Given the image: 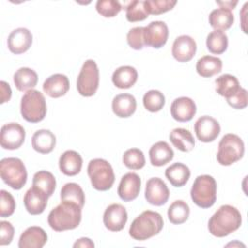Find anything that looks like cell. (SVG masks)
<instances>
[{
    "label": "cell",
    "instance_id": "obj_47",
    "mask_svg": "<svg viewBox=\"0 0 248 248\" xmlns=\"http://www.w3.org/2000/svg\"><path fill=\"white\" fill-rule=\"evenodd\" d=\"M75 248L77 247H94V243L91 239L87 238V237H81L79 239H78L74 245H73Z\"/></svg>",
    "mask_w": 248,
    "mask_h": 248
},
{
    "label": "cell",
    "instance_id": "obj_8",
    "mask_svg": "<svg viewBox=\"0 0 248 248\" xmlns=\"http://www.w3.org/2000/svg\"><path fill=\"white\" fill-rule=\"evenodd\" d=\"M244 142L235 134H226L220 140L217 161L222 166H230L239 161L244 155Z\"/></svg>",
    "mask_w": 248,
    "mask_h": 248
},
{
    "label": "cell",
    "instance_id": "obj_35",
    "mask_svg": "<svg viewBox=\"0 0 248 248\" xmlns=\"http://www.w3.org/2000/svg\"><path fill=\"white\" fill-rule=\"evenodd\" d=\"M60 199L61 201L71 202L77 203L81 208L85 202V195L81 187L74 182L66 183L60 192Z\"/></svg>",
    "mask_w": 248,
    "mask_h": 248
},
{
    "label": "cell",
    "instance_id": "obj_26",
    "mask_svg": "<svg viewBox=\"0 0 248 248\" xmlns=\"http://www.w3.org/2000/svg\"><path fill=\"white\" fill-rule=\"evenodd\" d=\"M111 80L117 88L128 89L137 82L138 72L132 66H121L113 72Z\"/></svg>",
    "mask_w": 248,
    "mask_h": 248
},
{
    "label": "cell",
    "instance_id": "obj_42",
    "mask_svg": "<svg viewBox=\"0 0 248 248\" xmlns=\"http://www.w3.org/2000/svg\"><path fill=\"white\" fill-rule=\"evenodd\" d=\"M0 216L5 218L11 216L16 209V201L11 193L6 190L0 191Z\"/></svg>",
    "mask_w": 248,
    "mask_h": 248
},
{
    "label": "cell",
    "instance_id": "obj_4",
    "mask_svg": "<svg viewBox=\"0 0 248 248\" xmlns=\"http://www.w3.org/2000/svg\"><path fill=\"white\" fill-rule=\"evenodd\" d=\"M191 199L196 205L202 208L211 207L217 197V184L215 179L208 174L199 175L191 188Z\"/></svg>",
    "mask_w": 248,
    "mask_h": 248
},
{
    "label": "cell",
    "instance_id": "obj_34",
    "mask_svg": "<svg viewBox=\"0 0 248 248\" xmlns=\"http://www.w3.org/2000/svg\"><path fill=\"white\" fill-rule=\"evenodd\" d=\"M32 184L34 187L46 193L48 197H51L56 187V180L51 172L47 170H39L34 174Z\"/></svg>",
    "mask_w": 248,
    "mask_h": 248
},
{
    "label": "cell",
    "instance_id": "obj_29",
    "mask_svg": "<svg viewBox=\"0 0 248 248\" xmlns=\"http://www.w3.org/2000/svg\"><path fill=\"white\" fill-rule=\"evenodd\" d=\"M170 140L174 147L182 152H189L195 146V140L191 132L184 128H175L170 133Z\"/></svg>",
    "mask_w": 248,
    "mask_h": 248
},
{
    "label": "cell",
    "instance_id": "obj_5",
    "mask_svg": "<svg viewBox=\"0 0 248 248\" xmlns=\"http://www.w3.org/2000/svg\"><path fill=\"white\" fill-rule=\"evenodd\" d=\"M20 113L27 122L42 121L46 114V103L43 93L36 89L26 91L21 98Z\"/></svg>",
    "mask_w": 248,
    "mask_h": 248
},
{
    "label": "cell",
    "instance_id": "obj_40",
    "mask_svg": "<svg viewBox=\"0 0 248 248\" xmlns=\"http://www.w3.org/2000/svg\"><path fill=\"white\" fill-rule=\"evenodd\" d=\"M176 3L175 0H144V6L148 15H160L170 11Z\"/></svg>",
    "mask_w": 248,
    "mask_h": 248
},
{
    "label": "cell",
    "instance_id": "obj_41",
    "mask_svg": "<svg viewBox=\"0 0 248 248\" xmlns=\"http://www.w3.org/2000/svg\"><path fill=\"white\" fill-rule=\"evenodd\" d=\"M121 9V4L115 0H99L96 3L97 12L105 17L115 16Z\"/></svg>",
    "mask_w": 248,
    "mask_h": 248
},
{
    "label": "cell",
    "instance_id": "obj_27",
    "mask_svg": "<svg viewBox=\"0 0 248 248\" xmlns=\"http://www.w3.org/2000/svg\"><path fill=\"white\" fill-rule=\"evenodd\" d=\"M38 82L37 73L27 67L19 68L14 74V83L18 91H28L33 89Z\"/></svg>",
    "mask_w": 248,
    "mask_h": 248
},
{
    "label": "cell",
    "instance_id": "obj_21",
    "mask_svg": "<svg viewBox=\"0 0 248 248\" xmlns=\"http://www.w3.org/2000/svg\"><path fill=\"white\" fill-rule=\"evenodd\" d=\"M69 78L63 74H54L49 76L43 84L44 92L51 98L62 97L69 91Z\"/></svg>",
    "mask_w": 248,
    "mask_h": 248
},
{
    "label": "cell",
    "instance_id": "obj_23",
    "mask_svg": "<svg viewBox=\"0 0 248 248\" xmlns=\"http://www.w3.org/2000/svg\"><path fill=\"white\" fill-rule=\"evenodd\" d=\"M81 168L82 158L75 150H66L59 158V169L65 175H77L81 170Z\"/></svg>",
    "mask_w": 248,
    "mask_h": 248
},
{
    "label": "cell",
    "instance_id": "obj_28",
    "mask_svg": "<svg viewBox=\"0 0 248 248\" xmlns=\"http://www.w3.org/2000/svg\"><path fill=\"white\" fill-rule=\"evenodd\" d=\"M165 175L172 186L182 187L188 182L191 171L186 165L182 163H174L167 168Z\"/></svg>",
    "mask_w": 248,
    "mask_h": 248
},
{
    "label": "cell",
    "instance_id": "obj_45",
    "mask_svg": "<svg viewBox=\"0 0 248 248\" xmlns=\"http://www.w3.org/2000/svg\"><path fill=\"white\" fill-rule=\"evenodd\" d=\"M15 234V229L13 225L8 221L0 222V245H8L12 242Z\"/></svg>",
    "mask_w": 248,
    "mask_h": 248
},
{
    "label": "cell",
    "instance_id": "obj_44",
    "mask_svg": "<svg viewBox=\"0 0 248 248\" xmlns=\"http://www.w3.org/2000/svg\"><path fill=\"white\" fill-rule=\"evenodd\" d=\"M228 104L236 109H242L247 107L248 98H247V91L246 89L240 87V89L232 97L226 99Z\"/></svg>",
    "mask_w": 248,
    "mask_h": 248
},
{
    "label": "cell",
    "instance_id": "obj_36",
    "mask_svg": "<svg viewBox=\"0 0 248 248\" xmlns=\"http://www.w3.org/2000/svg\"><path fill=\"white\" fill-rule=\"evenodd\" d=\"M228 36L223 31L214 30L207 35L206 46L213 54H222L228 48Z\"/></svg>",
    "mask_w": 248,
    "mask_h": 248
},
{
    "label": "cell",
    "instance_id": "obj_38",
    "mask_svg": "<svg viewBox=\"0 0 248 248\" xmlns=\"http://www.w3.org/2000/svg\"><path fill=\"white\" fill-rule=\"evenodd\" d=\"M122 161L130 170H140L145 165L144 154L139 148H130L126 150L123 154Z\"/></svg>",
    "mask_w": 248,
    "mask_h": 248
},
{
    "label": "cell",
    "instance_id": "obj_11",
    "mask_svg": "<svg viewBox=\"0 0 248 248\" xmlns=\"http://www.w3.org/2000/svg\"><path fill=\"white\" fill-rule=\"evenodd\" d=\"M169 28L168 25L161 20L151 21L143 28L144 46L153 48H160L168 41Z\"/></svg>",
    "mask_w": 248,
    "mask_h": 248
},
{
    "label": "cell",
    "instance_id": "obj_19",
    "mask_svg": "<svg viewBox=\"0 0 248 248\" xmlns=\"http://www.w3.org/2000/svg\"><path fill=\"white\" fill-rule=\"evenodd\" d=\"M48 196L42 190L32 186L24 195L23 202L26 210L32 215H39L43 213L47 205Z\"/></svg>",
    "mask_w": 248,
    "mask_h": 248
},
{
    "label": "cell",
    "instance_id": "obj_16",
    "mask_svg": "<svg viewBox=\"0 0 248 248\" xmlns=\"http://www.w3.org/2000/svg\"><path fill=\"white\" fill-rule=\"evenodd\" d=\"M197 44L195 40L188 35H181L177 37L171 48L172 56L178 62H188L196 54Z\"/></svg>",
    "mask_w": 248,
    "mask_h": 248
},
{
    "label": "cell",
    "instance_id": "obj_9",
    "mask_svg": "<svg viewBox=\"0 0 248 248\" xmlns=\"http://www.w3.org/2000/svg\"><path fill=\"white\" fill-rule=\"evenodd\" d=\"M99 81L100 74L96 62L93 59L86 60L78 76V92L83 97H91L96 93L99 87Z\"/></svg>",
    "mask_w": 248,
    "mask_h": 248
},
{
    "label": "cell",
    "instance_id": "obj_48",
    "mask_svg": "<svg viewBox=\"0 0 248 248\" xmlns=\"http://www.w3.org/2000/svg\"><path fill=\"white\" fill-rule=\"evenodd\" d=\"M218 5H220L221 6V8H223V9H227V10H229V11H231V10H233L234 9V7L237 5V1H234V2H232V1H225V2H220V1H218V2H216Z\"/></svg>",
    "mask_w": 248,
    "mask_h": 248
},
{
    "label": "cell",
    "instance_id": "obj_3",
    "mask_svg": "<svg viewBox=\"0 0 248 248\" xmlns=\"http://www.w3.org/2000/svg\"><path fill=\"white\" fill-rule=\"evenodd\" d=\"M164 221L160 213L145 210L132 222L129 234L135 240L143 241L158 234L162 231Z\"/></svg>",
    "mask_w": 248,
    "mask_h": 248
},
{
    "label": "cell",
    "instance_id": "obj_43",
    "mask_svg": "<svg viewBox=\"0 0 248 248\" xmlns=\"http://www.w3.org/2000/svg\"><path fill=\"white\" fill-rule=\"evenodd\" d=\"M143 28L144 27L142 26H137L129 30L127 34V43L133 49L140 50L143 48Z\"/></svg>",
    "mask_w": 248,
    "mask_h": 248
},
{
    "label": "cell",
    "instance_id": "obj_24",
    "mask_svg": "<svg viewBox=\"0 0 248 248\" xmlns=\"http://www.w3.org/2000/svg\"><path fill=\"white\" fill-rule=\"evenodd\" d=\"M31 142L35 151L42 154H47L54 149L56 144V138L51 131L41 129L34 133Z\"/></svg>",
    "mask_w": 248,
    "mask_h": 248
},
{
    "label": "cell",
    "instance_id": "obj_17",
    "mask_svg": "<svg viewBox=\"0 0 248 248\" xmlns=\"http://www.w3.org/2000/svg\"><path fill=\"white\" fill-rule=\"evenodd\" d=\"M32 34L25 27L13 30L8 37V47L14 54H21L27 51L32 45Z\"/></svg>",
    "mask_w": 248,
    "mask_h": 248
},
{
    "label": "cell",
    "instance_id": "obj_22",
    "mask_svg": "<svg viewBox=\"0 0 248 248\" xmlns=\"http://www.w3.org/2000/svg\"><path fill=\"white\" fill-rule=\"evenodd\" d=\"M111 108L113 113L120 118L130 117L137 108L136 98L128 93H122L116 95L112 99Z\"/></svg>",
    "mask_w": 248,
    "mask_h": 248
},
{
    "label": "cell",
    "instance_id": "obj_12",
    "mask_svg": "<svg viewBox=\"0 0 248 248\" xmlns=\"http://www.w3.org/2000/svg\"><path fill=\"white\" fill-rule=\"evenodd\" d=\"M194 130L199 140L202 142H211L219 136L221 128L219 122L209 115H203L197 119Z\"/></svg>",
    "mask_w": 248,
    "mask_h": 248
},
{
    "label": "cell",
    "instance_id": "obj_18",
    "mask_svg": "<svg viewBox=\"0 0 248 248\" xmlns=\"http://www.w3.org/2000/svg\"><path fill=\"white\" fill-rule=\"evenodd\" d=\"M197 112L195 102L189 97L176 98L170 106V114L178 122L190 121Z\"/></svg>",
    "mask_w": 248,
    "mask_h": 248
},
{
    "label": "cell",
    "instance_id": "obj_31",
    "mask_svg": "<svg viewBox=\"0 0 248 248\" xmlns=\"http://www.w3.org/2000/svg\"><path fill=\"white\" fill-rule=\"evenodd\" d=\"M209 24L212 28L219 31H224L229 29L234 21V16L232 13L227 9L218 8L213 10L208 16Z\"/></svg>",
    "mask_w": 248,
    "mask_h": 248
},
{
    "label": "cell",
    "instance_id": "obj_10",
    "mask_svg": "<svg viewBox=\"0 0 248 248\" xmlns=\"http://www.w3.org/2000/svg\"><path fill=\"white\" fill-rule=\"evenodd\" d=\"M25 140L24 128L15 122L2 126L0 132V144L4 149L15 150L19 148Z\"/></svg>",
    "mask_w": 248,
    "mask_h": 248
},
{
    "label": "cell",
    "instance_id": "obj_2",
    "mask_svg": "<svg viewBox=\"0 0 248 248\" xmlns=\"http://www.w3.org/2000/svg\"><path fill=\"white\" fill-rule=\"evenodd\" d=\"M81 207L75 202L61 201L47 216L49 227L56 232L76 229L81 221Z\"/></svg>",
    "mask_w": 248,
    "mask_h": 248
},
{
    "label": "cell",
    "instance_id": "obj_39",
    "mask_svg": "<svg viewBox=\"0 0 248 248\" xmlns=\"http://www.w3.org/2000/svg\"><path fill=\"white\" fill-rule=\"evenodd\" d=\"M149 15L144 6V0L132 1L126 8V18L130 22L144 20Z\"/></svg>",
    "mask_w": 248,
    "mask_h": 248
},
{
    "label": "cell",
    "instance_id": "obj_20",
    "mask_svg": "<svg viewBox=\"0 0 248 248\" xmlns=\"http://www.w3.org/2000/svg\"><path fill=\"white\" fill-rule=\"evenodd\" d=\"M47 241V234L44 229L37 226L27 228L18 240L19 248H42Z\"/></svg>",
    "mask_w": 248,
    "mask_h": 248
},
{
    "label": "cell",
    "instance_id": "obj_37",
    "mask_svg": "<svg viewBox=\"0 0 248 248\" xmlns=\"http://www.w3.org/2000/svg\"><path fill=\"white\" fill-rule=\"evenodd\" d=\"M144 108L150 112H157L163 108L165 106L166 100L164 94L159 90H149L147 91L142 98Z\"/></svg>",
    "mask_w": 248,
    "mask_h": 248
},
{
    "label": "cell",
    "instance_id": "obj_25",
    "mask_svg": "<svg viewBox=\"0 0 248 248\" xmlns=\"http://www.w3.org/2000/svg\"><path fill=\"white\" fill-rule=\"evenodd\" d=\"M173 150L166 141H158L149 149V160L152 166L162 167L173 159Z\"/></svg>",
    "mask_w": 248,
    "mask_h": 248
},
{
    "label": "cell",
    "instance_id": "obj_7",
    "mask_svg": "<svg viewBox=\"0 0 248 248\" xmlns=\"http://www.w3.org/2000/svg\"><path fill=\"white\" fill-rule=\"evenodd\" d=\"M0 174L2 180L15 190L21 189L27 180V171L19 158L8 157L0 162Z\"/></svg>",
    "mask_w": 248,
    "mask_h": 248
},
{
    "label": "cell",
    "instance_id": "obj_33",
    "mask_svg": "<svg viewBox=\"0 0 248 248\" xmlns=\"http://www.w3.org/2000/svg\"><path fill=\"white\" fill-rule=\"evenodd\" d=\"M190 215V207L188 203L182 200L174 201L168 209V218L170 223L180 225L187 221Z\"/></svg>",
    "mask_w": 248,
    "mask_h": 248
},
{
    "label": "cell",
    "instance_id": "obj_30",
    "mask_svg": "<svg viewBox=\"0 0 248 248\" xmlns=\"http://www.w3.org/2000/svg\"><path fill=\"white\" fill-rule=\"evenodd\" d=\"M222 60L216 56L204 55L197 61L196 70L202 78H210L222 71Z\"/></svg>",
    "mask_w": 248,
    "mask_h": 248
},
{
    "label": "cell",
    "instance_id": "obj_6",
    "mask_svg": "<svg viewBox=\"0 0 248 248\" xmlns=\"http://www.w3.org/2000/svg\"><path fill=\"white\" fill-rule=\"evenodd\" d=\"M87 173L92 187L98 191L110 189L115 180L111 165L107 160L101 158L93 159L88 163Z\"/></svg>",
    "mask_w": 248,
    "mask_h": 248
},
{
    "label": "cell",
    "instance_id": "obj_13",
    "mask_svg": "<svg viewBox=\"0 0 248 248\" xmlns=\"http://www.w3.org/2000/svg\"><path fill=\"white\" fill-rule=\"evenodd\" d=\"M144 196L150 204L161 206L168 202L170 190L161 178L152 177L146 182Z\"/></svg>",
    "mask_w": 248,
    "mask_h": 248
},
{
    "label": "cell",
    "instance_id": "obj_14",
    "mask_svg": "<svg viewBox=\"0 0 248 248\" xmlns=\"http://www.w3.org/2000/svg\"><path fill=\"white\" fill-rule=\"evenodd\" d=\"M128 219L126 208L119 203H112L108 205L103 216L105 227L111 232H119L124 229Z\"/></svg>",
    "mask_w": 248,
    "mask_h": 248
},
{
    "label": "cell",
    "instance_id": "obj_15",
    "mask_svg": "<svg viewBox=\"0 0 248 248\" xmlns=\"http://www.w3.org/2000/svg\"><path fill=\"white\" fill-rule=\"evenodd\" d=\"M141 180L139 174L135 172L125 173L118 185L117 194L124 202H131L137 199L140 191Z\"/></svg>",
    "mask_w": 248,
    "mask_h": 248
},
{
    "label": "cell",
    "instance_id": "obj_46",
    "mask_svg": "<svg viewBox=\"0 0 248 248\" xmlns=\"http://www.w3.org/2000/svg\"><path fill=\"white\" fill-rule=\"evenodd\" d=\"M0 88H1V104H4L8 101H10L11 97H12V90L11 87L9 85V83H7L6 81L2 80L0 81Z\"/></svg>",
    "mask_w": 248,
    "mask_h": 248
},
{
    "label": "cell",
    "instance_id": "obj_32",
    "mask_svg": "<svg viewBox=\"0 0 248 248\" xmlns=\"http://www.w3.org/2000/svg\"><path fill=\"white\" fill-rule=\"evenodd\" d=\"M215 84L216 92L226 99L234 95L241 87L238 79L230 74H224L217 78L215 79Z\"/></svg>",
    "mask_w": 248,
    "mask_h": 248
},
{
    "label": "cell",
    "instance_id": "obj_1",
    "mask_svg": "<svg viewBox=\"0 0 248 248\" xmlns=\"http://www.w3.org/2000/svg\"><path fill=\"white\" fill-rule=\"evenodd\" d=\"M242 217L239 210L230 204L221 205L208 221V231L216 237H224L239 229Z\"/></svg>",
    "mask_w": 248,
    "mask_h": 248
}]
</instances>
